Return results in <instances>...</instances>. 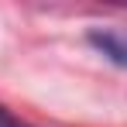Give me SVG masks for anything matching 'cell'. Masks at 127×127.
I'll list each match as a JSON object with an SVG mask.
<instances>
[{"label": "cell", "instance_id": "cell-1", "mask_svg": "<svg viewBox=\"0 0 127 127\" xmlns=\"http://www.w3.org/2000/svg\"><path fill=\"white\" fill-rule=\"evenodd\" d=\"M86 38H89V45L100 55H106L113 65H124L127 69V31L124 28H93Z\"/></svg>", "mask_w": 127, "mask_h": 127}, {"label": "cell", "instance_id": "cell-2", "mask_svg": "<svg viewBox=\"0 0 127 127\" xmlns=\"http://www.w3.org/2000/svg\"><path fill=\"white\" fill-rule=\"evenodd\" d=\"M0 127H28V124H21L10 110H3V106H0Z\"/></svg>", "mask_w": 127, "mask_h": 127}]
</instances>
